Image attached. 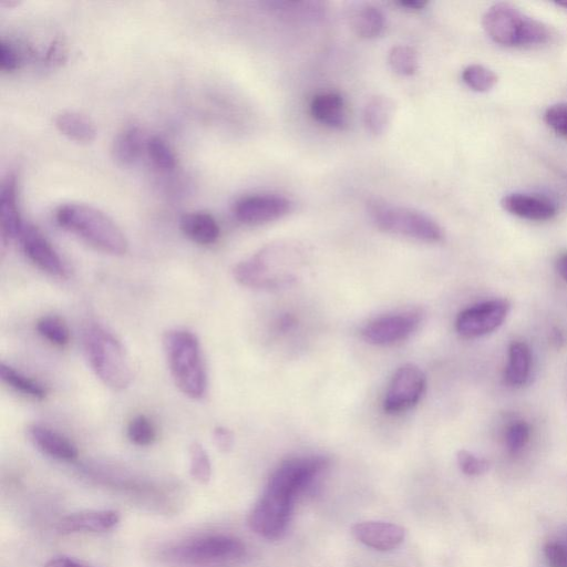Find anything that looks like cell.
<instances>
[{
  "mask_svg": "<svg viewBox=\"0 0 567 567\" xmlns=\"http://www.w3.org/2000/svg\"><path fill=\"white\" fill-rule=\"evenodd\" d=\"M331 465L324 456L287 459L271 474L249 515L251 530L270 541L281 539L290 524L295 501L323 476Z\"/></svg>",
  "mask_w": 567,
  "mask_h": 567,
  "instance_id": "obj_1",
  "label": "cell"
},
{
  "mask_svg": "<svg viewBox=\"0 0 567 567\" xmlns=\"http://www.w3.org/2000/svg\"><path fill=\"white\" fill-rule=\"evenodd\" d=\"M302 254L292 246L270 244L234 268V278L254 290H282L300 276Z\"/></svg>",
  "mask_w": 567,
  "mask_h": 567,
  "instance_id": "obj_2",
  "label": "cell"
},
{
  "mask_svg": "<svg viewBox=\"0 0 567 567\" xmlns=\"http://www.w3.org/2000/svg\"><path fill=\"white\" fill-rule=\"evenodd\" d=\"M56 220L61 228L102 252L121 256L128 251V240L120 226L95 206L84 203L60 205Z\"/></svg>",
  "mask_w": 567,
  "mask_h": 567,
  "instance_id": "obj_3",
  "label": "cell"
},
{
  "mask_svg": "<svg viewBox=\"0 0 567 567\" xmlns=\"http://www.w3.org/2000/svg\"><path fill=\"white\" fill-rule=\"evenodd\" d=\"M163 349L175 386L184 396L202 399L208 375L198 337L185 329H172L163 336Z\"/></svg>",
  "mask_w": 567,
  "mask_h": 567,
  "instance_id": "obj_4",
  "label": "cell"
},
{
  "mask_svg": "<svg viewBox=\"0 0 567 567\" xmlns=\"http://www.w3.org/2000/svg\"><path fill=\"white\" fill-rule=\"evenodd\" d=\"M84 348L91 369L103 385L116 391L130 387L134 378L131 359L106 327L89 325L84 333Z\"/></svg>",
  "mask_w": 567,
  "mask_h": 567,
  "instance_id": "obj_5",
  "label": "cell"
},
{
  "mask_svg": "<svg viewBox=\"0 0 567 567\" xmlns=\"http://www.w3.org/2000/svg\"><path fill=\"white\" fill-rule=\"evenodd\" d=\"M482 26L494 43L507 47L543 45L551 38L548 26L505 3L491 6L482 18Z\"/></svg>",
  "mask_w": 567,
  "mask_h": 567,
  "instance_id": "obj_6",
  "label": "cell"
},
{
  "mask_svg": "<svg viewBox=\"0 0 567 567\" xmlns=\"http://www.w3.org/2000/svg\"><path fill=\"white\" fill-rule=\"evenodd\" d=\"M246 545L234 536L205 535L170 550V560L195 567H228L244 560Z\"/></svg>",
  "mask_w": 567,
  "mask_h": 567,
  "instance_id": "obj_7",
  "label": "cell"
},
{
  "mask_svg": "<svg viewBox=\"0 0 567 567\" xmlns=\"http://www.w3.org/2000/svg\"><path fill=\"white\" fill-rule=\"evenodd\" d=\"M369 211L377 228L387 233L426 243L440 242L445 236L434 219L415 209L375 202Z\"/></svg>",
  "mask_w": 567,
  "mask_h": 567,
  "instance_id": "obj_8",
  "label": "cell"
},
{
  "mask_svg": "<svg viewBox=\"0 0 567 567\" xmlns=\"http://www.w3.org/2000/svg\"><path fill=\"white\" fill-rule=\"evenodd\" d=\"M427 388V378L418 366H401L391 379L384 399V410L389 415H399L419 404Z\"/></svg>",
  "mask_w": 567,
  "mask_h": 567,
  "instance_id": "obj_9",
  "label": "cell"
},
{
  "mask_svg": "<svg viewBox=\"0 0 567 567\" xmlns=\"http://www.w3.org/2000/svg\"><path fill=\"white\" fill-rule=\"evenodd\" d=\"M510 307L505 300H492L471 306L457 317L456 331L465 338H479L496 332L507 319Z\"/></svg>",
  "mask_w": 567,
  "mask_h": 567,
  "instance_id": "obj_10",
  "label": "cell"
},
{
  "mask_svg": "<svg viewBox=\"0 0 567 567\" xmlns=\"http://www.w3.org/2000/svg\"><path fill=\"white\" fill-rule=\"evenodd\" d=\"M420 322V315L414 312L381 316L365 326L363 337L370 345L394 346L414 335Z\"/></svg>",
  "mask_w": 567,
  "mask_h": 567,
  "instance_id": "obj_11",
  "label": "cell"
},
{
  "mask_svg": "<svg viewBox=\"0 0 567 567\" xmlns=\"http://www.w3.org/2000/svg\"><path fill=\"white\" fill-rule=\"evenodd\" d=\"M292 202L282 195H247L234 204L236 219L244 224L259 225L284 218L292 211Z\"/></svg>",
  "mask_w": 567,
  "mask_h": 567,
  "instance_id": "obj_12",
  "label": "cell"
},
{
  "mask_svg": "<svg viewBox=\"0 0 567 567\" xmlns=\"http://www.w3.org/2000/svg\"><path fill=\"white\" fill-rule=\"evenodd\" d=\"M18 241L30 261L41 271L57 277L67 276L66 265L47 237L35 225L25 223Z\"/></svg>",
  "mask_w": 567,
  "mask_h": 567,
  "instance_id": "obj_13",
  "label": "cell"
},
{
  "mask_svg": "<svg viewBox=\"0 0 567 567\" xmlns=\"http://www.w3.org/2000/svg\"><path fill=\"white\" fill-rule=\"evenodd\" d=\"M352 531L357 541L380 552L394 551L406 539V530L389 522L366 521L354 525Z\"/></svg>",
  "mask_w": 567,
  "mask_h": 567,
  "instance_id": "obj_14",
  "label": "cell"
},
{
  "mask_svg": "<svg viewBox=\"0 0 567 567\" xmlns=\"http://www.w3.org/2000/svg\"><path fill=\"white\" fill-rule=\"evenodd\" d=\"M120 520V513L113 510L81 511L61 519L57 531L61 534L105 533L115 529Z\"/></svg>",
  "mask_w": 567,
  "mask_h": 567,
  "instance_id": "obj_15",
  "label": "cell"
},
{
  "mask_svg": "<svg viewBox=\"0 0 567 567\" xmlns=\"http://www.w3.org/2000/svg\"><path fill=\"white\" fill-rule=\"evenodd\" d=\"M25 222L20 216L17 198V180L13 173L2 184L0 190V228L2 241L5 246L10 240H18Z\"/></svg>",
  "mask_w": 567,
  "mask_h": 567,
  "instance_id": "obj_16",
  "label": "cell"
},
{
  "mask_svg": "<svg viewBox=\"0 0 567 567\" xmlns=\"http://www.w3.org/2000/svg\"><path fill=\"white\" fill-rule=\"evenodd\" d=\"M501 204L505 211L529 221H549L558 214L556 205L540 195L514 193L505 197Z\"/></svg>",
  "mask_w": 567,
  "mask_h": 567,
  "instance_id": "obj_17",
  "label": "cell"
},
{
  "mask_svg": "<svg viewBox=\"0 0 567 567\" xmlns=\"http://www.w3.org/2000/svg\"><path fill=\"white\" fill-rule=\"evenodd\" d=\"M27 435L33 445L50 458L72 462L79 457L75 443L53 429L32 425L28 427Z\"/></svg>",
  "mask_w": 567,
  "mask_h": 567,
  "instance_id": "obj_18",
  "label": "cell"
},
{
  "mask_svg": "<svg viewBox=\"0 0 567 567\" xmlns=\"http://www.w3.org/2000/svg\"><path fill=\"white\" fill-rule=\"evenodd\" d=\"M311 113L317 122L326 127L338 130L348 127L346 102L337 92H324L314 97Z\"/></svg>",
  "mask_w": 567,
  "mask_h": 567,
  "instance_id": "obj_19",
  "label": "cell"
},
{
  "mask_svg": "<svg viewBox=\"0 0 567 567\" xmlns=\"http://www.w3.org/2000/svg\"><path fill=\"white\" fill-rule=\"evenodd\" d=\"M181 231L192 242L200 245H212L220 239V225L208 212L184 214L180 221Z\"/></svg>",
  "mask_w": 567,
  "mask_h": 567,
  "instance_id": "obj_20",
  "label": "cell"
},
{
  "mask_svg": "<svg viewBox=\"0 0 567 567\" xmlns=\"http://www.w3.org/2000/svg\"><path fill=\"white\" fill-rule=\"evenodd\" d=\"M148 139L138 127H127L120 131L112 142L111 154L119 166L130 167L136 162L144 149H147Z\"/></svg>",
  "mask_w": 567,
  "mask_h": 567,
  "instance_id": "obj_21",
  "label": "cell"
},
{
  "mask_svg": "<svg viewBox=\"0 0 567 567\" xmlns=\"http://www.w3.org/2000/svg\"><path fill=\"white\" fill-rule=\"evenodd\" d=\"M56 128L68 139L80 144H88L97 137L95 122L84 113L61 111L55 118Z\"/></svg>",
  "mask_w": 567,
  "mask_h": 567,
  "instance_id": "obj_22",
  "label": "cell"
},
{
  "mask_svg": "<svg viewBox=\"0 0 567 567\" xmlns=\"http://www.w3.org/2000/svg\"><path fill=\"white\" fill-rule=\"evenodd\" d=\"M532 368L530 347L522 342H514L509 348V362L505 369V381L511 387H522L528 383Z\"/></svg>",
  "mask_w": 567,
  "mask_h": 567,
  "instance_id": "obj_23",
  "label": "cell"
},
{
  "mask_svg": "<svg viewBox=\"0 0 567 567\" xmlns=\"http://www.w3.org/2000/svg\"><path fill=\"white\" fill-rule=\"evenodd\" d=\"M395 102L386 96L371 98L364 111V122L367 130L374 136L384 134L393 122Z\"/></svg>",
  "mask_w": 567,
  "mask_h": 567,
  "instance_id": "obj_24",
  "label": "cell"
},
{
  "mask_svg": "<svg viewBox=\"0 0 567 567\" xmlns=\"http://www.w3.org/2000/svg\"><path fill=\"white\" fill-rule=\"evenodd\" d=\"M350 24L357 36L373 39L384 33L386 17L378 7L364 5L355 10L350 17Z\"/></svg>",
  "mask_w": 567,
  "mask_h": 567,
  "instance_id": "obj_25",
  "label": "cell"
},
{
  "mask_svg": "<svg viewBox=\"0 0 567 567\" xmlns=\"http://www.w3.org/2000/svg\"><path fill=\"white\" fill-rule=\"evenodd\" d=\"M0 377L6 385L12 387L17 393L23 394L36 400H44L48 395V390L38 381L25 376L9 365L0 366Z\"/></svg>",
  "mask_w": 567,
  "mask_h": 567,
  "instance_id": "obj_26",
  "label": "cell"
},
{
  "mask_svg": "<svg viewBox=\"0 0 567 567\" xmlns=\"http://www.w3.org/2000/svg\"><path fill=\"white\" fill-rule=\"evenodd\" d=\"M38 334L50 344L64 347L70 342V331L67 324L58 316H44L36 325Z\"/></svg>",
  "mask_w": 567,
  "mask_h": 567,
  "instance_id": "obj_27",
  "label": "cell"
},
{
  "mask_svg": "<svg viewBox=\"0 0 567 567\" xmlns=\"http://www.w3.org/2000/svg\"><path fill=\"white\" fill-rule=\"evenodd\" d=\"M190 474L194 481L206 486L212 477V465L208 451L200 442H193L189 449Z\"/></svg>",
  "mask_w": 567,
  "mask_h": 567,
  "instance_id": "obj_28",
  "label": "cell"
},
{
  "mask_svg": "<svg viewBox=\"0 0 567 567\" xmlns=\"http://www.w3.org/2000/svg\"><path fill=\"white\" fill-rule=\"evenodd\" d=\"M146 150L150 160L159 170L170 172L177 168V156H175L170 144L161 137L148 139Z\"/></svg>",
  "mask_w": 567,
  "mask_h": 567,
  "instance_id": "obj_29",
  "label": "cell"
},
{
  "mask_svg": "<svg viewBox=\"0 0 567 567\" xmlns=\"http://www.w3.org/2000/svg\"><path fill=\"white\" fill-rule=\"evenodd\" d=\"M388 60L390 67L401 76H414L419 68L416 50L409 46L394 47Z\"/></svg>",
  "mask_w": 567,
  "mask_h": 567,
  "instance_id": "obj_30",
  "label": "cell"
},
{
  "mask_svg": "<svg viewBox=\"0 0 567 567\" xmlns=\"http://www.w3.org/2000/svg\"><path fill=\"white\" fill-rule=\"evenodd\" d=\"M462 80L473 91L487 92L497 85L498 76L487 67L471 65L463 70Z\"/></svg>",
  "mask_w": 567,
  "mask_h": 567,
  "instance_id": "obj_31",
  "label": "cell"
},
{
  "mask_svg": "<svg viewBox=\"0 0 567 567\" xmlns=\"http://www.w3.org/2000/svg\"><path fill=\"white\" fill-rule=\"evenodd\" d=\"M128 438L133 445L151 446L157 440L158 432L153 422L144 415L134 417L128 426Z\"/></svg>",
  "mask_w": 567,
  "mask_h": 567,
  "instance_id": "obj_32",
  "label": "cell"
},
{
  "mask_svg": "<svg viewBox=\"0 0 567 567\" xmlns=\"http://www.w3.org/2000/svg\"><path fill=\"white\" fill-rule=\"evenodd\" d=\"M531 437V428L527 422L520 420L514 422L505 434V445L511 455H518L525 447H527Z\"/></svg>",
  "mask_w": 567,
  "mask_h": 567,
  "instance_id": "obj_33",
  "label": "cell"
},
{
  "mask_svg": "<svg viewBox=\"0 0 567 567\" xmlns=\"http://www.w3.org/2000/svg\"><path fill=\"white\" fill-rule=\"evenodd\" d=\"M457 459L459 468L469 477L481 476L490 468V463L486 459L474 456L473 453L466 450L459 451Z\"/></svg>",
  "mask_w": 567,
  "mask_h": 567,
  "instance_id": "obj_34",
  "label": "cell"
},
{
  "mask_svg": "<svg viewBox=\"0 0 567 567\" xmlns=\"http://www.w3.org/2000/svg\"><path fill=\"white\" fill-rule=\"evenodd\" d=\"M544 120L546 125L567 139V103H558L550 107L545 112Z\"/></svg>",
  "mask_w": 567,
  "mask_h": 567,
  "instance_id": "obj_35",
  "label": "cell"
},
{
  "mask_svg": "<svg viewBox=\"0 0 567 567\" xmlns=\"http://www.w3.org/2000/svg\"><path fill=\"white\" fill-rule=\"evenodd\" d=\"M544 554L550 567H567V544L549 542L545 545Z\"/></svg>",
  "mask_w": 567,
  "mask_h": 567,
  "instance_id": "obj_36",
  "label": "cell"
},
{
  "mask_svg": "<svg viewBox=\"0 0 567 567\" xmlns=\"http://www.w3.org/2000/svg\"><path fill=\"white\" fill-rule=\"evenodd\" d=\"M19 64V57L15 48L2 40L0 43V68L3 71H14Z\"/></svg>",
  "mask_w": 567,
  "mask_h": 567,
  "instance_id": "obj_37",
  "label": "cell"
},
{
  "mask_svg": "<svg viewBox=\"0 0 567 567\" xmlns=\"http://www.w3.org/2000/svg\"><path fill=\"white\" fill-rule=\"evenodd\" d=\"M213 440L215 446L221 452L228 453L233 449L234 446V435L233 432L225 427H218L214 429Z\"/></svg>",
  "mask_w": 567,
  "mask_h": 567,
  "instance_id": "obj_38",
  "label": "cell"
},
{
  "mask_svg": "<svg viewBox=\"0 0 567 567\" xmlns=\"http://www.w3.org/2000/svg\"><path fill=\"white\" fill-rule=\"evenodd\" d=\"M67 55V50L63 41L57 40L48 51V59L51 63H61Z\"/></svg>",
  "mask_w": 567,
  "mask_h": 567,
  "instance_id": "obj_39",
  "label": "cell"
},
{
  "mask_svg": "<svg viewBox=\"0 0 567 567\" xmlns=\"http://www.w3.org/2000/svg\"><path fill=\"white\" fill-rule=\"evenodd\" d=\"M43 567H87V566L82 565L81 563L72 560L70 558H65V556H61V558H56L48 561Z\"/></svg>",
  "mask_w": 567,
  "mask_h": 567,
  "instance_id": "obj_40",
  "label": "cell"
},
{
  "mask_svg": "<svg viewBox=\"0 0 567 567\" xmlns=\"http://www.w3.org/2000/svg\"><path fill=\"white\" fill-rule=\"evenodd\" d=\"M398 5L408 9L419 10L424 9L428 5V2H426V0H401Z\"/></svg>",
  "mask_w": 567,
  "mask_h": 567,
  "instance_id": "obj_41",
  "label": "cell"
},
{
  "mask_svg": "<svg viewBox=\"0 0 567 567\" xmlns=\"http://www.w3.org/2000/svg\"><path fill=\"white\" fill-rule=\"evenodd\" d=\"M556 270H558L560 276L567 283V253L559 257L558 262H556Z\"/></svg>",
  "mask_w": 567,
  "mask_h": 567,
  "instance_id": "obj_42",
  "label": "cell"
},
{
  "mask_svg": "<svg viewBox=\"0 0 567 567\" xmlns=\"http://www.w3.org/2000/svg\"><path fill=\"white\" fill-rule=\"evenodd\" d=\"M559 5H560V6H564V7L567 8V2H565V3H559Z\"/></svg>",
  "mask_w": 567,
  "mask_h": 567,
  "instance_id": "obj_43",
  "label": "cell"
}]
</instances>
